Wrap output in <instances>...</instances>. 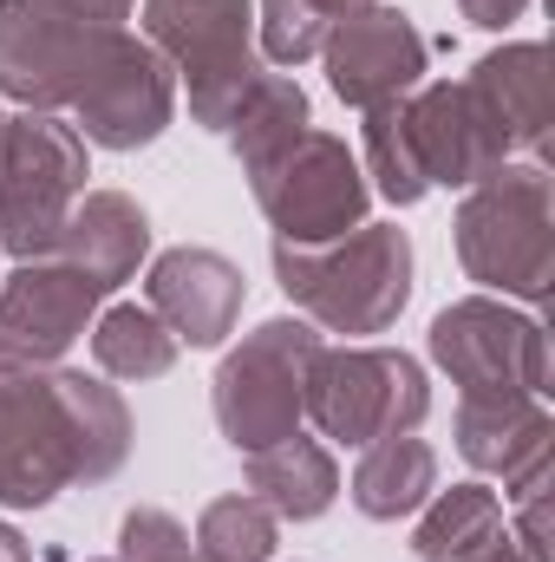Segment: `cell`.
I'll list each match as a JSON object with an SVG mask.
<instances>
[{
  "instance_id": "1",
  "label": "cell",
  "mask_w": 555,
  "mask_h": 562,
  "mask_svg": "<svg viewBox=\"0 0 555 562\" xmlns=\"http://www.w3.org/2000/svg\"><path fill=\"white\" fill-rule=\"evenodd\" d=\"M132 458L118 386L79 367L0 360V510H46L72 484H105Z\"/></svg>"
},
{
  "instance_id": "2",
  "label": "cell",
  "mask_w": 555,
  "mask_h": 562,
  "mask_svg": "<svg viewBox=\"0 0 555 562\" xmlns=\"http://www.w3.org/2000/svg\"><path fill=\"white\" fill-rule=\"evenodd\" d=\"M457 269L497 301H523L530 314L555 288V177L543 157H510L484 183L464 190L451 216Z\"/></svg>"
},
{
  "instance_id": "3",
  "label": "cell",
  "mask_w": 555,
  "mask_h": 562,
  "mask_svg": "<svg viewBox=\"0 0 555 562\" xmlns=\"http://www.w3.org/2000/svg\"><path fill=\"white\" fill-rule=\"evenodd\" d=\"M281 294L320 334H386L412 301V236L399 223H360L333 243H269Z\"/></svg>"
},
{
  "instance_id": "4",
  "label": "cell",
  "mask_w": 555,
  "mask_h": 562,
  "mask_svg": "<svg viewBox=\"0 0 555 562\" xmlns=\"http://www.w3.org/2000/svg\"><path fill=\"white\" fill-rule=\"evenodd\" d=\"M138 33L170 59L190 92V119L216 138L269 72L256 53V0H144Z\"/></svg>"
},
{
  "instance_id": "5",
  "label": "cell",
  "mask_w": 555,
  "mask_h": 562,
  "mask_svg": "<svg viewBox=\"0 0 555 562\" xmlns=\"http://www.w3.org/2000/svg\"><path fill=\"white\" fill-rule=\"evenodd\" d=\"M320 353V327L301 321V314H275L262 327H249L216 380H209V413L216 431L249 458V451H269L281 438H294L307 419V367Z\"/></svg>"
},
{
  "instance_id": "6",
  "label": "cell",
  "mask_w": 555,
  "mask_h": 562,
  "mask_svg": "<svg viewBox=\"0 0 555 562\" xmlns=\"http://www.w3.org/2000/svg\"><path fill=\"white\" fill-rule=\"evenodd\" d=\"M307 419L320 431V445L366 451L393 431H418L431 419V380L406 347H380V340L327 347L320 340L307 367Z\"/></svg>"
},
{
  "instance_id": "7",
  "label": "cell",
  "mask_w": 555,
  "mask_h": 562,
  "mask_svg": "<svg viewBox=\"0 0 555 562\" xmlns=\"http://www.w3.org/2000/svg\"><path fill=\"white\" fill-rule=\"evenodd\" d=\"M92 144L59 112H7L0 144V256L39 262L59 249V229L92 177Z\"/></svg>"
},
{
  "instance_id": "8",
  "label": "cell",
  "mask_w": 555,
  "mask_h": 562,
  "mask_svg": "<svg viewBox=\"0 0 555 562\" xmlns=\"http://www.w3.org/2000/svg\"><path fill=\"white\" fill-rule=\"evenodd\" d=\"M424 347L431 367L457 386V400H503V393L550 400V327L517 301L464 294L431 314Z\"/></svg>"
},
{
  "instance_id": "9",
  "label": "cell",
  "mask_w": 555,
  "mask_h": 562,
  "mask_svg": "<svg viewBox=\"0 0 555 562\" xmlns=\"http://www.w3.org/2000/svg\"><path fill=\"white\" fill-rule=\"evenodd\" d=\"M249 190H256V210L269 216L275 243L314 249V243H333V236L373 223L366 216L373 210V183H366L360 157L347 150L340 132H320V125H307L269 170H256Z\"/></svg>"
},
{
  "instance_id": "10",
  "label": "cell",
  "mask_w": 555,
  "mask_h": 562,
  "mask_svg": "<svg viewBox=\"0 0 555 562\" xmlns=\"http://www.w3.org/2000/svg\"><path fill=\"white\" fill-rule=\"evenodd\" d=\"M112 33L118 26H92L59 0H0V99L66 119Z\"/></svg>"
},
{
  "instance_id": "11",
  "label": "cell",
  "mask_w": 555,
  "mask_h": 562,
  "mask_svg": "<svg viewBox=\"0 0 555 562\" xmlns=\"http://www.w3.org/2000/svg\"><path fill=\"white\" fill-rule=\"evenodd\" d=\"M66 119H72L79 138L99 144V150H118V157L144 150V144L163 138L170 119H177V72H170V59L144 33L118 26L105 40V53H99L92 79L66 105Z\"/></svg>"
},
{
  "instance_id": "12",
  "label": "cell",
  "mask_w": 555,
  "mask_h": 562,
  "mask_svg": "<svg viewBox=\"0 0 555 562\" xmlns=\"http://www.w3.org/2000/svg\"><path fill=\"white\" fill-rule=\"evenodd\" d=\"M99 307H105V288L79 276L72 262H59V256L13 262V276L0 281V360L7 367H59L72 353V340H86Z\"/></svg>"
},
{
  "instance_id": "13",
  "label": "cell",
  "mask_w": 555,
  "mask_h": 562,
  "mask_svg": "<svg viewBox=\"0 0 555 562\" xmlns=\"http://www.w3.org/2000/svg\"><path fill=\"white\" fill-rule=\"evenodd\" d=\"M320 66H327V86H333L340 105L373 112L386 99H406L424 79L431 46H424V33H418V20L406 7L380 0V7H366V13H353V20H340L327 33Z\"/></svg>"
},
{
  "instance_id": "14",
  "label": "cell",
  "mask_w": 555,
  "mask_h": 562,
  "mask_svg": "<svg viewBox=\"0 0 555 562\" xmlns=\"http://www.w3.org/2000/svg\"><path fill=\"white\" fill-rule=\"evenodd\" d=\"M399 119H406V144L418 157L424 190H471L497 164H510L497 125L484 119V105L471 99L464 79H418L399 99Z\"/></svg>"
},
{
  "instance_id": "15",
  "label": "cell",
  "mask_w": 555,
  "mask_h": 562,
  "mask_svg": "<svg viewBox=\"0 0 555 562\" xmlns=\"http://www.w3.org/2000/svg\"><path fill=\"white\" fill-rule=\"evenodd\" d=\"M242 301H249L242 269L203 243H177L144 269V307L177 334V347H223L242 321Z\"/></svg>"
},
{
  "instance_id": "16",
  "label": "cell",
  "mask_w": 555,
  "mask_h": 562,
  "mask_svg": "<svg viewBox=\"0 0 555 562\" xmlns=\"http://www.w3.org/2000/svg\"><path fill=\"white\" fill-rule=\"evenodd\" d=\"M464 464L477 477L503 484V504L550 484V451H555V419L550 400L530 393H503V400H457V425H451Z\"/></svg>"
},
{
  "instance_id": "17",
  "label": "cell",
  "mask_w": 555,
  "mask_h": 562,
  "mask_svg": "<svg viewBox=\"0 0 555 562\" xmlns=\"http://www.w3.org/2000/svg\"><path fill=\"white\" fill-rule=\"evenodd\" d=\"M471 99L497 125L510 157H543L550 150V46L543 40H503L464 72Z\"/></svg>"
},
{
  "instance_id": "18",
  "label": "cell",
  "mask_w": 555,
  "mask_h": 562,
  "mask_svg": "<svg viewBox=\"0 0 555 562\" xmlns=\"http://www.w3.org/2000/svg\"><path fill=\"white\" fill-rule=\"evenodd\" d=\"M59 262H72L79 276H92L105 294L125 288L138 276V262L150 256V216H144L138 196L125 190H86L59 229Z\"/></svg>"
},
{
  "instance_id": "19",
  "label": "cell",
  "mask_w": 555,
  "mask_h": 562,
  "mask_svg": "<svg viewBox=\"0 0 555 562\" xmlns=\"http://www.w3.org/2000/svg\"><path fill=\"white\" fill-rule=\"evenodd\" d=\"M242 484H249L256 504L275 510V524H314L340 497V464H333V451L320 438L294 431V438H281L269 451L242 458Z\"/></svg>"
},
{
  "instance_id": "20",
  "label": "cell",
  "mask_w": 555,
  "mask_h": 562,
  "mask_svg": "<svg viewBox=\"0 0 555 562\" xmlns=\"http://www.w3.org/2000/svg\"><path fill=\"white\" fill-rule=\"evenodd\" d=\"M431 491H438V451L418 431H393V438L366 445L353 464V484H347V497L366 524H406Z\"/></svg>"
},
{
  "instance_id": "21",
  "label": "cell",
  "mask_w": 555,
  "mask_h": 562,
  "mask_svg": "<svg viewBox=\"0 0 555 562\" xmlns=\"http://www.w3.org/2000/svg\"><path fill=\"white\" fill-rule=\"evenodd\" d=\"M503 537V497L471 477V484H451V491H431L412 510V557L418 562H457L477 557Z\"/></svg>"
},
{
  "instance_id": "22",
  "label": "cell",
  "mask_w": 555,
  "mask_h": 562,
  "mask_svg": "<svg viewBox=\"0 0 555 562\" xmlns=\"http://www.w3.org/2000/svg\"><path fill=\"white\" fill-rule=\"evenodd\" d=\"M314 125V105H307V86L294 79V72H262V86L242 99V112L229 119V150H236V164H242V177H256V170H269L287 144L301 138Z\"/></svg>"
},
{
  "instance_id": "23",
  "label": "cell",
  "mask_w": 555,
  "mask_h": 562,
  "mask_svg": "<svg viewBox=\"0 0 555 562\" xmlns=\"http://www.w3.org/2000/svg\"><path fill=\"white\" fill-rule=\"evenodd\" d=\"M92 334V360L105 380H125V386H144V380H163L177 367V334L144 307V301H112L99 307V321L86 327Z\"/></svg>"
},
{
  "instance_id": "24",
  "label": "cell",
  "mask_w": 555,
  "mask_h": 562,
  "mask_svg": "<svg viewBox=\"0 0 555 562\" xmlns=\"http://www.w3.org/2000/svg\"><path fill=\"white\" fill-rule=\"evenodd\" d=\"M366 7H380V0H256V53H262V66L294 72V66L320 59L327 33Z\"/></svg>"
},
{
  "instance_id": "25",
  "label": "cell",
  "mask_w": 555,
  "mask_h": 562,
  "mask_svg": "<svg viewBox=\"0 0 555 562\" xmlns=\"http://www.w3.org/2000/svg\"><path fill=\"white\" fill-rule=\"evenodd\" d=\"M196 557L209 562H275L281 524L269 504H256L249 491H229V497H209L203 517H196Z\"/></svg>"
},
{
  "instance_id": "26",
  "label": "cell",
  "mask_w": 555,
  "mask_h": 562,
  "mask_svg": "<svg viewBox=\"0 0 555 562\" xmlns=\"http://www.w3.org/2000/svg\"><path fill=\"white\" fill-rule=\"evenodd\" d=\"M360 170H366V183H373L386 203H399V210H412V203L431 196V190H424V177H418L412 144H406L399 99H386V105L360 112Z\"/></svg>"
},
{
  "instance_id": "27",
  "label": "cell",
  "mask_w": 555,
  "mask_h": 562,
  "mask_svg": "<svg viewBox=\"0 0 555 562\" xmlns=\"http://www.w3.org/2000/svg\"><path fill=\"white\" fill-rule=\"evenodd\" d=\"M118 562H203L196 537L183 530V517H170L163 504H132L118 517Z\"/></svg>"
},
{
  "instance_id": "28",
  "label": "cell",
  "mask_w": 555,
  "mask_h": 562,
  "mask_svg": "<svg viewBox=\"0 0 555 562\" xmlns=\"http://www.w3.org/2000/svg\"><path fill=\"white\" fill-rule=\"evenodd\" d=\"M457 13H464L471 26H484V33H503L510 20L530 13V0H457Z\"/></svg>"
},
{
  "instance_id": "29",
  "label": "cell",
  "mask_w": 555,
  "mask_h": 562,
  "mask_svg": "<svg viewBox=\"0 0 555 562\" xmlns=\"http://www.w3.org/2000/svg\"><path fill=\"white\" fill-rule=\"evenodd\" d=\"M59 7H66V13H79V20H92V26H125L138 0H59Z\"/></svg>"
},
{
  "instance_id": "30",
  "label": "cell",
  "mask_w": 555,
  "mask_h": 562,
  "mask_svg": "<svg viewBox=\"0 0 555 562\" xmlns=\"http://www.w3.org/2000/svg\"><path fill=\"white\" fill-rule=\"evenodd\" d=\"M0 562H33V543H26L13 524H0Z\"/></svg>"
},
{
  "instance_id": "31",
  "label": "cell",
  "mask_w": 555,
  "mask_h": 562,
  "mask_svg": "<svg viewBox=\"0 0 555 562\" xmlns=\"http://www.w3.org/2000/svg\"><path fill=\"white\" fill-rule=\"evenodd\" d=\"M457 562H523V550H517V543H510V530H503L490 550H477V557H457Z\"/></svg>"
},
{
  "instance_id": "32",
  "label": "cell",
  "mask_w": 555,
  "mask_h": 562,
  "mask_svg": "<svg viewBox=\"0 0 555 562\" xmlns=\"http://www.w3.org/2000/svg\"><path fill=\"white\" fill-rule=\"evenodd\" d=\"M0 144H7V112H0Z\"/></svg>"
},
{
  "instance_id": "33",
  "label": "cell",
  "mask_w": 555,
  "mask_h": 562,
  "mask_svg": "<svg viewBox=\"0 0 555 562\" xmlns=\"http://www.w3.org/2000/svg\"><path fill=\"white\" fill-rule=\"evenodd\" d=\"M99 562H118V557H99Z\"/></svg>"
},
{
  "instance_id": "34",
  "label": "cell",
  "mask_w": 555,
  "mask_h": 562,
  "mask_svg": "<svg viewBox=\"0 0 555 562\" xmlns=\"http://www.w3.org/2000/svg\"><path fill=\"white\" fill-rule=\"evenodd\" d=\"M203 562H209V557H203Z\"/></svg>"
}]
</instances>
